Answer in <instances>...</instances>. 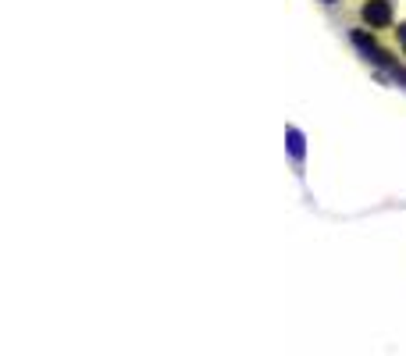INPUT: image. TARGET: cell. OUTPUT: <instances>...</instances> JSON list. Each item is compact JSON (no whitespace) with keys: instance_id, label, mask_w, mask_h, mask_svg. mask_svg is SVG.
Segmentation results:
<instances>
[{"instance_id":"3","label":"cell","mask_w":406,"mask_h":356,"mask_svg":"<svg viewBox=\"0 0 406 356\" xmlns=\"http://www.w3.org/2000/svg\"><path fill=\"white\" fill-rule=\"evenodd\" d=\"M392 39H395V50L406 57V22H399V25L392 29Z\"/></svg>"},{"instance_id":"1","label":"cell","mask_w":406,"mask_h":356,"mask_svg":"<svg viewBox=\"0 0 406 356\" xmlns=\"http://www.w3.org/2000/svg\"><path fill=\"white\" fill-rule=\"evenodd\" d=\"M360 22H364V29H371V32L392 29V22H395L392 0H364V4H360Z\"/></svg>"},{"instance_id":"2","label":"cell","mask_w":406,"mask_h":356,"mask_svg":"<svg viewBox=\"0 0 406 356\" xmlns=\"http://www.w3.org/2000/svg\"><path fill=\"white\" fill-rule=\"evenodd\" d=\"M288 150H293L296 160H303V132L300 129H288Z\"/></svg>"},{"instance_id":"4","label":"cell","mask_w":406,"mask_h":356,"mask_svg":"<svg viewBox=\"0 0 406 356\" xmlns=\"http://www.w3.org/2000/svg\"><path fill=\"white\" fill-rule=\"evenodd\" d=\"M321 4H328V8H331V4H338V0H321Z\"/></svg>"}]
</instances>
